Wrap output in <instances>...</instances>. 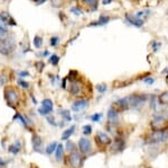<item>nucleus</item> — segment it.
I'll list each match as a JSON object with an SVG mask.
<instances>
[{"instance_id": "55", "label": "nucleus", "mask_w": 168, "mask_h": 168, "mask_svg": "<svg viewBox=\"0 0 168 168\" xmlns=\"http://www.w3.org/2000/svg\"><path fill=\"white\" fill-rule=\"evenodd\" d=\"M11 0H4V2H10Z\"/></svg>"}, {"instance_id": "20", "label": "nucleus", "mask_w": 168, "mask_h": 168, "mask_svg": "<svg viewBox=\"0 0 168 168\" xmlns=\"http://www.w3.org/2000/svg\"><path fill=\"white\" fill-rule=\"evenodd\" d=\"M43 44H44V39L41 37V35H35L34 39H33V45H34L35 49H41L43 48Z\"/></svg>"}, {"instance_id": "47", "label": "nucleus", "mask_w": 168, "mask_h": 168, "mask_svg": "<svg viewBox=\"0 0 168 168\" xmlns=\"http://www.w3.org/2000/svg\"><path fill=\"white\" fill-rule=\"evenodd\" d=\"M59 19H61V21H62L64 24H66V21H67V16H66V15L64 14L63 11H61V13H59Z\"/></svg>"}, {"instance_id": "51", "label": "nucleus", "mask_w": 168, "mask_h": 168, "mask_svg": "<svg viewBox=\"0 0 168 168\" xmlns=\"http://www.w3.org/2000/svg\"><path fill=\"white\" fill-rule=\"evenodd\" d=\"M8 165L7 160H5V159H2V158H0V167H6Z\"/></svg>"}, {"instance_id": "16", "label": "nucleus", "mask_w": 168, "mask_h": 168, "mask_svg": "<svg viewBox=\"0 0 168 168\" xmlns=\"http://www.w3.org/2000/svg\"><path fill=\"white\" fill-rule=\"evenodd\" d=\"M83 5H85L91 9V11H96L99 9V0H81Z\"/></svg>"}, {"instance_id": "27", "label": "nucleus", "mask_w": 168, "mask_h": 168, "mask_svg": "<svg viewBox=\"0 0 168 168\" xmlns=\"http://www.w3.org/2000/svg\"><path fill=\"white\" fill-rule=\"evenodd\" d=\"M158 103L160 105H166L168 104V90L163 91L159 96H158Z\"/></svg>"}, {"instance_id": "19", "label": "nucleus", "mask_w": 168, "mask_h": 168, "mask_svg": "<svg viewBox=\"0 0 168 168\" xmlns=\"http://www.w3.org/2000/svg\"><path fill=\"white\" fill-rule=\"evenodd\" d=\"M41 106L45 107V109L49 111V112H53L54 111V103L52 101L51 98H44L43 101H41Z\"/></svg>"}, {"instance_id": "48", "label": "nucleus", "mask_w": 168, "mask_h": 168, "mask_svg": "<svg viewBox=\"0 0 168 168\" xmlns=\"http://www.w3.org/2000/svg\"><path fill=\"white\" fill-rule=\"evenodd\" d=\"M36 6H41V5H44L45 2H47V0H31Z\"/></svg>"}, {"instance_id": "31", "label": "nucleus", "mask_w": 168, "mask_h": 168, "mask_svg": "<svg viewBox=\"0 0 168 168\" xmlns=\"http://www.w3.org/2000/svg\"><path fill=\"white\" fill-rule=\"evenodd\" d=\"M17 85L20 88H23L24 90H28V89L30 88V84H29L27 80H25L24 78H19V79H17Z\"/></svg>"}, {"instance_id": "53", "label": "nucleus", "mask_w": 168, "mask_h": 168, "mask_svg": "<svg viewBox=\"0 0 168 168\" xmlns=\"http://www.w3.org/2000/svg\"><path fill=\"white\" fill-rule=\"evenodd\" d=\"M31 101H33V103H34L35 105L37 104V101H36V98H35V96L34 95H31Z\"/></svg>"}, {"instance_id": "1", "label": "nucleus", "mask_w": 168, "mask_h": 168, "mask_svg": "<svg viewBox=\"0 0 168 168\" xmlns=\"http://www.w3.org/2000/svg\"><path fill=\"white\" fill-rule=\"evenodd\" d=\"M15 49H16V41L13 35H7L5 39L0 40V54L1 55H10L11 53H14Z\"/></svg>"}, {"instance_id": "5", "label": "nucleus", "mask_w": 168, "mask_h": 168, "mask_svg": "<svg viewBox=\"0 0 168 168\" xmlns=\"http://www.w3.org/2000/svg\"><path fill=\"white\" fill-rule=\"evenodd\" d=\"M83 89H84V86H83L82 81H80L79 79H75V80L71 81V85L69 87V93L74 97H79V96L82 95Z\"/></svg>"}, {"instance_id": "50", "label": "nucleus", "mask_w": 168, "mask_h": 168, "mask_svg": "<svg viewBox=\"0 0 168 168\" xmlns=\"http://www.w3.org/2000/svg\"><path fill=\"white\" fill-rule=\"evenodd\" d=\"M67 80H69V79H67V77H65V78H64V79L62 80V85H61V87H62L63 89H66V84L69 82Z\"/></svg>"}, {"instance_id": "3", "label": "nucleus", "mask_w": 168, "mask_h": 168, "mask_svg": "<svg viewBox=\"0 0 168 168\" xmlns=\"http://www.w3.org/2000/svg\"><path fill=\"white\" fill-rule=\"evenodd\" d=\"M168 138V134L165 130H155L154 132L150 133L147 137V142L148 144H155V143H161L164 142Z\"/></svg>"}, {"instance_id": "37", "label": "nucleus", "mask_w": 168, "mask_h": 168, "mask_svg": "<svg viewBox=\"0 0 168 168\" xmlns=\"http://www.w3.org/2000/svg\"><path fill=\"white\" fill-rule=\"evenodd\" d=\"M102 116H103L102 113H94V114H92V115L90 116V120L93 121V122H100L101 119H102Z\"/></svg>"}, {"instance_id": "21", "label": "nucleus", "mask_w": 168, "mask_h": 168, "mask_svg": "<svg viewBox=\"0 0 168 168\" xmlns=\"http://www.w3.org/2000/svg\"><path fill=\"white\" fill-rule=\"evenodd\" d=\"M11 18H13V16H11L10 13H9L8 10L0 11V21H1V23H4V24L7 25L8 21H10Z\"/></svg>"}, {"instance_id": "54", "label": "nucleus", "mask_w": 168, "mask_h": 168, "mask_svg": "<svg viewBox=\"0 0 168 168\" xmlns=\"http://www.w3.org/2000/svg\"><path fill=\"white\" fill-rule=\"evenodd\" d=\"M71 1H74V2H79V1H81V0H71Z\"/></svg>"}, {"instance_id": "22", "label": "nucleus", "mask_w": 168, "mask_h": 168, "mask_svg": "<svg viewBox=\"0 0 168 168\" xmlns=\"http://www.w3.org/2000/svg\"><path fill=\"white\" fill-rule=\"evenodd\" d=\"M124 149V142L123 140H121V139H117V140L114 141L113 146H112V150L116 151V152H120Z\"/></svg>"}, {"instance_id": "10", "label": "nucleus", "mask_w": 168, "mask_h": 168, "mask_svg": "<svg viewBox=\"0 0 168 168\" xmlns=\"http://www.w3.org/2000/svg\"><path fill=\"white\" fill-rule=\"evenodd\" d=\"M113 106L118 112L119 111H126V109H128L130 107V98H129V96L120 98V99H118L117 102L113 103Z\"/></svg>"}, {"instance_id": "34", "label": "nucleus", "mask_w": 168, "mask_h": 168, "mask_svg": "<svg viewBox=\"0 0 168 168\" xmlns=\"http://www.w3.org/2000/svg\"><path fill=\"white\" fill-rule=\"evenodd\" d=\"M80 77V74L77 70H70L69 71V74H67V79H69V82H71V81L75 80V79H77V78Z\"/></svg>"}, {"instance_id": "9", "label": "nucleus", "mask_w": 168, "mask_h": 168, "mask_svg": "<svg viewBox=\"0 0 168 168\" xmlns=\"http://www.w3.org/2000/svg\"><path fill=\"white\" fill-rule=\"evenodd\" d=\"M111 21V17L109 15H100L98 21H91L88 27H101V26H105L106 24H109V21Z\"/></svg>"}, {"instance_id": "2", "label": "nucleus", "mask_w": 168, "mask_h": 168, "mask_svg": "<svg viewBox=\"0 0 168 168\" xmlns=\"http://www.w3.org/2000/svg\"><path fill=\"white\" fill-rule=\"evenodd\" d=\"M5 99L7 104L13 109H16V106L18 105V103L20 101V96L19 93L16 88L14 87H7L6 91H5Z\"/></svg>"}, {"instance_id": "52", "label": "nucleus", "mask_w": 168, "mask_h": 168, "mask_svg": "<svg viewBox=\"0 0 168 168\" xmlns=\"http://www.w3.org/2000/svg\"><path fill=\"white\" fill-rule=\"evenodd\" d=\"M113 2V0H102V5L103 6H108V5H111Z\"/></svg>"}, {"instance_id": "17", "label": "nucleus", "mask_w": 168, "mask_h": 168, "mask_svg": "<svg viewBox=\"0 0 168 168\" xmlns=\"http://www.w3.org/2000/svg\"><path fill=\"white\" fill-rule=\"evenodd\" d=\"M59 114L61 115V117L63 119V121H66V122H70V121H72V115H71V112H70V109H59Z\"/></svg>"}, {"instance_id": "41", "label": "nucleus", "mask_w": 168, "mask_h": 168, "mask_svg": "<svg viewBox=\"0 0 168 168\" xmlns=\"http://www.w3.org/2000/svg\"><path fill=\"white\" fill-rule=\"evenodd\" d=\"M51 1L52 7L54 8H61V6L63 5V0H49Z\"/></svg>"}, {"instance_id": "25", "label": "nucleus", "mask_w": 168, "mask_h": 168, "mask_svg": "<svg viewBox=\"0 0 168 168\" xmlns=\"http://www.w3.org/2000/svg\"><path fill=\"white\" fill-rule=\"evenodd\" d=\"M59 61H61V58H59V55L57 54V53H52L51 56L48 58V62L51 63L53 67H57V66H59Z\"/></svg>"}, {"instance_id": "46", "label": "nucleus", "mask_w": 168, "mask_h": 168, "mask_svg": "<svg viewBox=\"0 0 168 168\" xmlns=\"http://www.w3.org/2000/svg\"><path fill=\"white\" fill-rule=\"evenodd\" d=\"M74 149H75L74 143H73L72 141H67V142H66V150L72 152V151H74Z\"/></svg>"}, {"instance_id": "40", "label": "nucleus", "mask_w": 168, "mask_h": 168, "mask_svg": "<svg viewBox=\"0 0 168 168\" xmlns=\"http://www.w3.org/2000/svg\"><path fill=\"white\" fill-rule=\"evenodd\" d=\"M46 121H47L48 124H49V125H52V126H57V125H59V124H57V122H56V119H55L54 116L47 115V116H46Z\"/></svg>"}, {"instance_id": "39", "label": "nucleus", "mask_w": 168, "mask_h": 168, "mask_svg": "<svg viewBox=\"0 0 168 168\" xmlns=\"http://www.w3.org/2000/svg\"><path fill=\"white\" fill-rule=\"evenodd\" d=\"M82 131H83V134H84V136H90V134L92 133V125H90V124L83 125Z\"/></svg>"}, {"instance_id": "12", "label": "nucleus", "mask_w": 168, "mask_h": 168, "mask_svg": "<svg viewBox=\"0 0 168 168\" xmlns=\"http://www.w3.org/2000/svg\"><path fill=\"white\" fill-rule=\"evenodd\" d=\"M31 143H33V149H34V151L41 152V149H39V148H41V144H43V140H41V138L39 137L38 134H33V137H31Z\"/></svg>"}, {"instance_id": "18", "label": "nucleus", "mask_w": 168, "mask_h": 168, "mask_svg": "<svg viewBox=\"0 0 168 168\" xmlns=\"http://www.w3.org/2000/svg\"><path fill=\"white\" fill-rule=\"evenodd\" d=\"M21 149V142L20 140H17L14 144H11L10 147L8 148V151L10 152L11 155H17Z\"/></svg>"}, {"instance_id": "45", "label": "nucleus", "mask_w": 168, "mask_h": 168, "mask_svg": "<svg viewBox=\"0 0 168 168\" xmlns=\"http://www.w3.org/2000/svg\"><path fill=\"white\" fill-rule=\"evenodd\" d=\"M52 53L48 51V50H44L41 53H37V56H39V58H49L51 56Z\"/></svg>"}, {"instance_id": "26", "label": "nucleus", "mask_w": 168, "mask_h": 168, "mask_svg": "<svg viewBox=\"0 0 168 168\" xmlns=\"http://www.w3.org/2000/svg\"><path fill=\"white\" fill-rule=\"evenodd\" d=\"M63 155H64V147L63 144H59L57 148H56V151H55V158L57 161H61L63 159Z\"/></svg>"}, {"instance_id": "44", "label": "nucleus", "mask_w": 168, "mask_h": 168, "mask_svg": "<svg viewBox=\"0 0 168 168\" xmlns=\"http://www.w3.org/2000/svg\"><path fill=\"white\" fill-rule=\"evenodd\" d=\"M142 82L146 84V85H152L155 82V78L150 77V76H148V77H146V78L142 79Z\"/></svg>"}, {"instance_id": "6", "label": "nucleus", "mask_w": 168, "mask_h": 168, "mask_svg": "<svg viewBox=\"0 0 168 168\" xmlns=\"http://www.w3.org/2000/svg\"><path fill=\"white\" fill-rule=\"evenodd\" d=\"M124 21H127L128 25L134 26V27L141 28L145 25V21L142 18L137 17L136 15H131V14H126L124 15Z\"/></svg>"}, {"instance_id": "15", "label": "nucleus", "mask_w": 168, "mask_h": 168, "mask_svg": "<svg viewBox=\"0 0 168 168\" xmlns=\"http://www.w3.org/2000/svg\"><path fill=\"white\" fill-rule=\"evenodd\" d=\"M14 120H15V121H16V120H17V121H19V122H20L21 124L25 126V128H27L29 124H31V123H33L30 120L28 119V117L24 116L23 114H20V113H16V114H15V116H14Z\"/></svg>"}, {"instance_id": "29", "label": "nucleus", "mask_w": 168, "mask_h": 168, "mask_svg": "<svg viewBox=\"0 0 168 168\" xmlns=\"http://www.w3.org/2000/svg\"><path fill=\"white\" fill-rule=\"evenodd\" d=\"M8 33H9L8 26L6 24H4V23L0 21V40L5 39V37L8 35Z\"/></svg>"}, {"instance_id": "38", "label": "nucleus", "mask_w": 168, "mask_h": 168, "mask_svg": "<svg viewBox=\"0 0 168 168\" xmlns=\"http://www.w3.org/2000/svg\"><path fill=\"white\" fill-rule=\"evenodd\" d=\"M158 103V96L156 95H150V107L152 109H156V105Z\"/></svg>"}, {"instance_id": "11", "label": "nucleus", "mask_w": 168, "mask_h": 168, "mask_svg": "<svg viewBox=\"0 0 168 168\" xmlns=\"http://www.w3.org/2000/svg\"><path fill=\"white\" fill-rule=\"evenodd\" d=\"M81 161H82V159H81V155H80L77 151H72V152L70 154L69 162L72 167L77 168L80 165H81Z\"/></svg>"}, {"instance_id": "7", "label": "nucleus", "mask_w": 168, "mask_h": 168, "mask_svg": "<svg viewBox=\"0 0 168 168\" xmlns=\"http://www.w3.org/2000/svg\"><path fill=\"white\" fill-rule=\"evenodd\" d=\"M89 105H90V101H89V99L81 98V99H76L75 102L73 103L71 109H72L73 112L80 113V112H82V111H84L85 109H88V107H89Z\"/></svg>"}, {"instance_id": "35", "label": "nucleus", "mask_w": 168, "mask_h": 168, "mask_svg": "<svg viewBox=\"0 0 168 168\" xmlns=\"http://www.w3.org/2000/svg\"><path fill=\"white\" fill-rule=\"evenodd\" d=\"M95 89H96V91H98L99 94H104V93H106V90H108V85H106L105 82L98 84L95 86Z\"/></svg>"}, {"instance_id": "24", "label": "nucleus", "mask_w": 168, "mask_h": 168, "mask_svg": "<svg viewBox=\"0 0 168 168\" xmlns=\"http://www.w3.org/2000/svg\"><path fill=\"white\" fill-rule=\"evenodd\" d=\"M165 122H166V119H165L164 116H163V115H156L154 117V120L151 121V124L154 125V128H156V126L163 125Z\"/></svg>"}, {"instance_id": "28", "label": "nucleus", "mask_w": 168, "mask_h": 168, "mask_svg": "<svg viewBox=\"0 0 168 168\" xmlns=\"http://www.w3.org/2000/svg\"><path fill=\"white\" fill-rule=\"evenodd\" d=\"M57 146H59V143H57L56 141H53V142H51V143H49L47 147H46V149H45V152H46L47 155L54 154L55 151H56V148H57Z\"/></svg>"}, {"instance_id": "36", "label": "nucleus", "mask_w": 168, "mask_h": 168, "mask_svg": "<svg viewBox=\"0 0 168 168\" xmlns=\"http://www.w3.org/2000/svg\"><path fill=\"white\" fill-rule=\"evenodd\" d=\"M150 46H151V49H152L154 52H157L158 50L161 48V42L156 41V40H152V41L150 42Z\"/></svg>"}, {"instance_id": "23", "label": "nucleus", "mask_w": 168, "mask_h": 168, "mask_svg": "<svg viewBox=\"0 0 168 168\" xmlns=\"http://www.w3.org/2000/svg\"><path fill=\"white\" fill-rule=\"evenodd\" d=\"M75 131V125H71L69 129H66L62 134V140H69L70 137H72Z\"/></svg>"}, {"instance_id": "8", "label": "nucleus", "mask_w": 168, "mask_h": 168, "mask_svg": "<svg viewBox=\"0 0 168 168\" xmlns=\"http://www.w3.org/2000/svg\"><path fill=\"white\" fill-rule=\"evenodd\" d=\"M79 149L81 150V152L84 155H89L91 154V151H92V143H91V141L85 137H82L79 139Z\"/></svg>"}, {"instance_id": "14", "label": "nucleus", "mask_w": 168, "mask_h": 168, "mask_svg": "<svg viewBox=\"0 0 168 168\" xmlns=\"http://www.w3.org/2000/svg\"><path fill=\"white\" fill-rule=\"evenodd\" d=\"M106 117L111 123H114L118 121V117H119V112L117 109H113V107H110L109 111H108V114H106Z\"/></svg>"}, {"instance_id": "33", "label": "nucleus", "mask_w": 168, "mask_h": 168, "mask_svg": "<svg viewBox=\"0 0 168 168\" xmlns=\"http://www.w3.org/2000/svg\"><path fill=\"white\" fill-rule=\"evenodd\" d=\"M35 69L37 70L38 74H41L43 72V70L45 69V66H46V63L43 61V60H39V61H37V62H35Z\"/></svg>"}, {"instance_id": "49", "label": "nucleus", "mask_w": 168, "mask_h": 168, "mask_svg": "<svg viewBox=\"0 0 168 168\" xmlns=\"http://www.w3.org/2000/svg\"><path fill=\"white\" fill-rule=\"evenodd\" d=\"M5 84H6V76L0 74V86H2Z\"/></svg>"}, {"instance_id": "4", "label": "nucleus", "mask_w": 168, "mask_h": 168, "mask_svg": "<svg viewBox=\"0 0 168 168\" xmlns=\"http://www.w3.org/2000/svg\"><path fill=\"white\" fill-rule=\"evenodd\" d=\"M130 98V107L131 109H140L144 106V104L147 102V95L145 94H132L129 95Z\"/></svg>"}, {"instance_id": "32", "label": "nucleus", "mask_w": 168, "mask_h": 168, "mask_svg": "<svg viewBox=\"0 0 168 168\" xmlns=\"http://www.w3.org/2000/svg\"><path fill=\"white\" fill-rule=\"evenodd\" d=\"M59 42H61V37L57 35L51 36V39H49V46L51 48H57Z\"/></svg>"}, {"instance_id": "42", "label": "nucleus", "mask_w": 168, "mask_h": 168, "mask_svg": "<svg viewBox=\"0 0 168 168\" xmlns=\"http://www.w3.org/2000/svg\"><path fill=\"white\" fill-rule=\"evenodd\" d=\"M38 114L41 116H47L51 114V112L49 111H47V109H45V107H43V106H41L39 109H38Z\"/></svg>"}, {"instance_id": "43", "label": "nucleus", "mask_w": 168, "mask_h": 168, "mask_svg": "<svg viewBox=\"0 0 168 168\" xmlns=\"http://www.w3.org/2000/svg\"><path fill=\"white\" fill-rule=\"evenodd\" d=\"M17 72V74L19 76L20 78H27V77H30V74L28 72L27 70H19V71H16Z\"/></svg>"}, {"instance_id": "13", "label": "nucleus", "mask_w": 168, "mask_h": 168, "mask_svg": "<svg viewBox=\"0 0 168 168\" xmlns=\"http://www.w3.org/2000/svg\"><path fill=\"white\" fill-rule=\"evenodd\" d=\"M95 140H98L100 143H102V144H110L111 143V139H110V137L104 132H98V134H96V137H95Z\"/></svg>"}, {"instance_id": "30", "label": "nucleus", "mask_w": 168, "mask_h": 168, "mask_svg": "<svg viewBox=\"0 0 168 168\" xmlns=\"http://www.w3.org/2000/svg\"><path fill=\"white\" fill-rule=\"evenodd\" d=\"M70 13L73 14L74 16H76V17H80V16H82L84 14V10L81 7H79V6H74V7L70 8Z\"/></svg>"}, {"instance_id": "56", "label": "nucleus", "mask_w": 168, "mask_h": 168, "mask_svg": "<svg viewBox=\"0 0 168 168\" xmlns=\"http://www.w3.org/2000/svg\"><path fill=\"white\" fill-rule=\"evenodd\" d=\"M166 14H167V15H168V10H167V11H166Z\"/></svg>"}]
</instances>
